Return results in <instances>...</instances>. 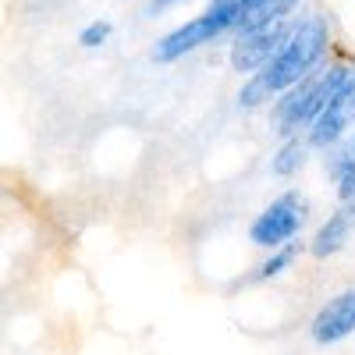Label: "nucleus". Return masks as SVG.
<instances>
[{
  "mask_svg": "<svg viewBox=\"0 0 355 355\" xmlns=\"http://www.w3.org/2000/svg\"><path fill=\"white\" fill-rule=\"evenodd\" d=\"M352 78H355V61L345 50L334 46V53L316 71H309L299 85L284 89V93L266 107V128H270L277 139L306 135L309 125L327 110V103L341 93Z\"/></svg>",
  "mask_w": 355,
  "mask_h": 355,
  "instance_id": "nucleus-2",
  "label": "nucleus"
},
{
  "mask_svg": "<svg viewBox=\"0 0 355 355\" xmlns=\"http://www.w3.org/2000/svg\"><path fill=\"white\" fill-rule=\"evenodd\" d=\"M174 4H185V0H150V11H146V15H157V11L174 8Z\"/></svg>",
  "mask_w": 355,
  "mask_h": 355,
  "instance_id": "nucleus-16",
  "label": "nucleus"
},
{
  "mask_svg": "<svg viewBox=\"0 0 355 355\" xmlns=\"http://www.w3.org/2000/svg\"><path fill=\"white\" fill-rule=\"evenodd\" d=\"M352 239H355V217L345 210V206H334V210L313 227L309 242H306V252L323 263V259L341 256L352 245Z\"/></svg>",
  "mask_w": 355,
  "mask_h": 355,
  "instance_id": "nucleus-8",
  "label": "nucleus"
},
{
  "mask_svg": "<svg viewBox=\"0 0 355 355\" xmlns=\"http://www.w3.org/2000/svg\"><path fill=\"white\" fill-rule=\"evenodd\" d=\"M352 125H355V78L327 103V110H323L316 121L309 125L306 142L313 146V153H327L352 132Z\"/></svg>",
  "mask_w": 355,
  "mask_h": 355,
  "instance_id": "nucleus-7",
  "label": "nucleus"
},
{
  "mask_svg": "<svg viewBox=\"0 0 355 355\" xmlns=\"http://www.w3.org/2000/svg\"><path fill=\"white\" fill-rule=\"evenodd\" d=\"M331 185H334V206H345V210L355 217V167L345 171L338 182H331Z\"/></svg>",
  "mask_w": 355,
  "mask_h": 355,
  "instance_id": "nucleus-14",
  "label": "nucleus"
},
{
  "mask_svg": "<svg viewBox=\"0 0 355 355\" xmlns=\"http://www.w3.org/2000/svg\"><path fill=\"white\" fill-rule=\"evenodd\" d=\"M331 53H334V33H331L327 15H320V11L295 15V25H291L284 46L274 53V61L263 71L242 78L239 93H234V103H239V110H245V114L266 110L284 89L299 85L309 71H316L323 61H327Z\"/></svg>",
  "mask_w": 355,
  "mask_h": 355,
  "instance_id": "nucleus-1",
  "label": "nucleus"
},
{
  "mask_svg": "<svg viewBox=\"0 0 355 355\" xmlns=\"http://www.w3.org/2000/svg\"><path fill=\"white\" fill-rule=\"evenodd\" d=\"M320 157H323V174H327L331 182H338L345 171H352L355 167V125H352V132L334 146V150L320 153Z\"/></svg>",
  "mask_w": 355,
  "mask_h": 355,
  "instance_id": "nucleus-12",
  "label": "nucleus"
},
{
  "mask_svg": "<svg viewBox=\"0 0 355 355\" xmlns=\"http://www.w3.org/2000/svg\"><path fill=\"white\" fill-rule=\"evenodd\" d=\"M245 4L249 0H210V11H224V15H231L234 18V25H239V18H242V11H245Z\"/></svg>",
  "mask_w": 355,
  "mask_h": 355,
  "instance_id": "nucleus-15",
  "label": "nucleus"
},
{
  "mask_svg": "<svg viewBox=\"0 0 355 355\" xmlns=\"http://www.w3.org/2000/svg\"><path fill=\"white\" fill-rule=\"evenodd\" d=\"M295 8H299V0H249L239 25H234V36L249 33V28H263V25L295 18Z\"/></svg>",
  "mask_w": 355,
  "mask_h": 355,
  "instance_id": "nucleus-11",
  "label": "nucleus"
},
{
  "mask_svg": "<svg viewBox=\"0 0 355 355\" xmlns=\"http://www.w3.org/2000/svg\"><path fill=\"white\" fill-rule=\"evenodd\" d=\"M313 160V146L306 142V135H291V139H277V150L270 153V171L277 182H291V178H299Z\"/></svg>",
  "mask_w": 355,
  "mask_h": 355,
  "instance_id": "nucleus-9",
  "label": "nucleus"
},
{
  "mask_svg": "<svg viewBox=\"0 0 355 355\" xmlns=\"http://www.w3.org/2000/svg\"><path fill=\"white\" fill-rule=\"evenodd\" d=\"M291 25H295V18H284V21H274V25L249 28V33L231 36V46H227V64H231V71L242 75V78L263 71L266 64L274 61V53L284 46Z\"/></svg>",
  "mask_w": 355,
  "mask_h": 355,
  "instance_id": "nucleus-5",
  "label": "nucleus"
},
{
  "mask_svg": "<svg viewBox=\"0 0 355 355\" xmlns=\"http://www.w3.org/2000/svg\"><path fill=\"white\" fill-rule=\"evenodd\" d=\"M309 214H313L309 196H306L299 185H291V189H284L281 196H274V199L249 220L245 242H249L252 249H259V252L284 249V245H291V242L302 239V231H306V224H309Z\"/></svg>",
  "mask_w": 355,
  "mask_h": 355,
  "instance_id": "nucleus-3",
  "label": "nucleus"
},
{
  "mask_svg": "<svg viewBox=\"0 0 355 355\" xmlns=\"http://www.w3.org/2000/svg\"><path fill=\"white\" fill-rule=\"evenodd\" d=\"M309 341L320 348L341 345L355 334V284L341 288L338 295H331L313 316H309Z\"/></svg>",
  "mask_w": 355,
  "mask_h": 355,
  "instance_id": "nucleus-6",
  "label": "nucleus"
},
{
  "mask_svg": "<svg viewBox=\"0 0 355 355\" xmlns=\"http://www.w3.org/2000/svg\"><path fill=\"white\" fill-rule=\"evenodd\" d=\"M224 36H234V18L224 15V11H210V8H206L202 15H196V18L182 21V25H174L171 33H164L153 43L150 57L157 64H174V61H182V57H189V53H196L202 46H210V43H217Z\"/></svg>",
  "mask_w": 355,
  "mask_h": 355,
  "instance_id": "nucleus-4",
  "label": "nucleus"
},
{
  "mask_svg": "<svg viewBox=\"0 0 355 355\" xmlns=\"http://www.w3.org/2000/svg\"><path fill=\"white\" fill-rule=\"evenodd\" d=\"M110 36H114V25H110L107 18H96V21L82 25V33H78V46H82V50H100V46H107V43H110Z\"/></svg>",
  "mask_w": 355,
  "mask_h": 355,
  "instance_id": "nucleus-13",
  "label": "nucleus"
},
{
  "mask_svg": "<svg viewBox=\"0 0 355 355\" xmlns=\"http://www.w3.org/2000/svg\"><path fill=\"white\" fill-rule=\"evenodd\" d=\"M306 252V245L302 242H291V245H284V249H274V252H263V259L249 270V284H270V281H281V277H288L291 270H295V263H299V256Z\"/></svg>",
  "mask_w": 355,
  "mask_h": 355,
  "instance_id": "nucleus-10",
  "label": "nucleus"
}]
</instances>
